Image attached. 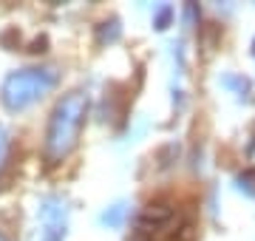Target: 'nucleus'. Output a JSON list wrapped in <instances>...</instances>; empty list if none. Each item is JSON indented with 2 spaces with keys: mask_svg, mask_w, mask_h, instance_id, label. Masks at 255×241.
I'll list each match as a JSON object with an SVG mask.
<instances>
[{
  "mask_svg": "<svg viewBox=\"0 0 255 241\" xmlns=\"http://www.w3.org/2000/svg\"><path fill=\"white\" fill-rule=\"evenodd\" d=\"M68 230V204L63 196L48 193L37 202V241H63Z\"/></svg>",
  "mask_w": 255,
  "mask_h": 241,
  "instance_id": "nucleus-3",
  "label": "nucleus"
},
{
  "mask_svg": "<svg viewBox=\"0 0 255 241\" xmlns=\"http://www.w3.org/2000/svg\"><path fill=\"white\" fill-rule=\"evenodd\" d=\"M221 83H224V88H230V91L236 94L238 100H250V94H253L250 80H244L241 74H224L221 77Z\"/></svg>",
  "mask_w": 255,
  "mask_h": 241,
  "instance_id": "nucleus-4",
  "label": "nucleus"
},
{
  "mask_svg": "<svg viewBox=\"0 0 255 241\" xmlns=\"http://www.w3.org/2000/svg\"><path fill=\"white\" fill-rule=\"evenodd\" d=\"M9 156H11V133L6 125H0V173L9 165Z\"/></svg>",
  "mask_w": 255,
  "mask_h": 241,
  "instance_id": "nucleus-5",
  "label": "nucleus"
},
{
  "mask_svg": "<svg viewBox=\"0 0 255 241\" xmlns=\"http://www.w3.org/2000/svg\"><path fill=\"white\" fill-rule=\"evenodd\" d=\"M88 108H91V100L82 88H71L54 102L46 122V133H43V156L48 165H60L77 150L85 120H88Z\"/></svg>",
  "mask_w": 255,
  "mask_h": 241,
  "instance_id": "nucleus-1",
  "label": "nucleus"
},
{
  "mask_svg": "<svg viewBox=\"0 0 255 241\" xmlns=\"http://www.w3.org/2000/svg\"><path fill=\"white\" fill-rule=\"evenodd\" d=\"M122 219H125V204H111L108 210L100 216V222L108 224V227H119V224H122Z\"/></svg>",
  "mask_w": 255,
  "mask_h": 241,
  "instance_id": "nucleus-6",
  "label": "nucleus"
},
{
  "mask_svg": "<svg viewBox=\"0 0 255 241\" xmlns=\"http://www.w3.org/2000/svg\"><path fill=\"white\" fill-rule=\"evenodd\" d=\"M60 83V71L54 65H23L3 77L0 83V102L11 114L28 111L31 105L46 100Z\"/></svg>",
  "mask_w": 255,
  "mask_h": 241,
  "instance_id": "nucleus-2",
  "label": "nucleus"
},
{
  "mask_svg": "<svg viewBox=\"0 0 255 241\" xmlns=\"http://www.w3.org/2000/svg\"><path fill=\"white\" fill-rule=\"evenodd\" d=\"M0 241H9V239H6V236H3V233H0Z\"/></svg>",
  "mask_w": 255,
  "mask_h": 241,
  "instance_id": "nucleus-8",
  "label": "nucleus"
},
{
  "mask_svg": "<svg viewBox=\"0 0 255 241\" xmlns=\"http://www.w3.org/2000/svg\"><path fill=\"white\" fill-rule=\"evenodd\" d=\"M173 6H159V9L153 11V26L159 28V31H162V28H167L170 26V20H173Z\"/></svg>",
  "mask_w": 255,
  "mask_h": 241,
  "instance_id": "nucleus-7",
  "label": "nucleus"
}]
</instances>
